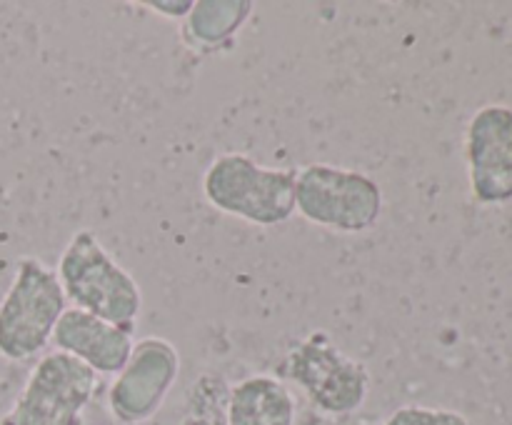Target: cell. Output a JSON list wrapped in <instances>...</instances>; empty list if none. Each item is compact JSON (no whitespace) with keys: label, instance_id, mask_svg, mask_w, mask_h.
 I'll return each mask as SVG.
<instances>
[{"label":"cell","instance_id":"1","mask_svg":"<svg viewBox=\"0 0 512 425\" xmlns=\"http://www.w3.org/2000/svg\"><path fill=\"white\" fill-rule=\"evenodd\" d=\"M55 275L70 308L133 328L143 310L138 280L108 253L93 230H78L63 248Z\"/></svg>","mask_w":512,"mask_h":425},{"label":"cell","instance_id":"2","mask_svg":"<svg viewBox=\"0 0 512 425\" xmlns=\"http://www.w3.org/2000/svg\"><path fill=\"white\" fill-rule=\"evenodd\" d=\"M295 173L293 168H270L243 153H223L205 168L203 193L220 213L273 228L295 215Z\"/></svg>","mask_w":512,"mask_h":425},{"label":"cell","instance_id":"3","mask_svg":"<svg viewBox=\"0 0 512 425\" xmlns=\"http://www.w3.org/2000/svg\"><path fill=\"white\" fill-rule=\"evenodd\" d=\"M385 208L378 180L363 170L310 163L295 173V213L343 235L375 228Z\"/></svg>","mask_w":512,"mask_h":425},{"label":"cell","instance_id":"4","mask_svg":"<svg viewBox=\"0 0 512 425\" xmlns=\"http://www.w3.org/2000/svg\"><path fill=\"white\" fill-rule=\"evenodd\" d=\"M280 370L318 413L330 418L353 415L368 400L370 373L365 363L338 348L325 330L300 338L288 350Z\"/></svg>","mask_w":512,"mask_h":425},{"label":"cell","instance_id":"5","mask_svg":"<svg viewBox=\"0 0 512 425\" xmlns=\"http://www.w3.org/2000/svg\"><path fill=\"white\" fill-rule=\"evenodd\" d=\"M65 310L68 300L55 270L40 258H20L0 300V355L18 363L43 353Z\"/></svg>","mask_w":512,"mask_h":425},{"label":"cell","instance_id":"6","mask_svg":"<svg viewBox=\"0 0 512 425\" xmlns=\"http://www.w3.org/2000/svg\"><path fill=\"white\" fill-rule=\"evenodd\" d=\"M98 390V373L73 355L45 353L30 370L3 425H83Z\"/></svg>","mask_w":512,"mask_h":425},{"label":"cell","instance_id":"7","mask_svg":"<svg viewBox=\"0 0 512 425\" xmlns=\"http://www.w3.org/2000/svg\"><path fill=\"white\" fill-rule=\"evenodd\" d=\"M180 373V353L170 340L145 335L108 390V408L120 425H140L163 408Z\"/></svg>","mask_w":512,"mask_h":425},{"label":"cell","instance_id":"8","mask_svg":"<svg viewBox=\"0 0 512 425\" xmlns=\"http://www.w3.org/2000/svg\"><path fill=\"white\" fill-rule=\"evenodd\" d=\"M470 193L483 205L512 200V108L483 105L465 130Z\"/></svg>","mask_w":512,"mask_h":425},{"label":"cell","instance_id":"9","mask_svg":"<svg viewBox=\"0 0 512 425\" xmlns=\"http://www.w3.org/2000/svg\"><path fill=\"white\" fill-rule=\"evenodd\" d=\"M50 343L60 353L73 355L98 375H118L133 350V328L68 308L60 315Z\"/></svg>","mask_w":512,"mask_h":425},{"label":"cell","instance_id":"10","mask_svg":"<svg viewBox=\"0 0 512 425\" xmlns=\"http://www.w3.org/2000/svg\"><path fill=\"white\" fill-rule=\"evenodd\" d=\"M228 425H295V398L278 378L250 375L230 388Z\"/></svg>","mask_w":512,"mask_h":425},{"label":"cell","instance_id":"11","mask_svg":"<svg viewBox=\"0 0 512 425\" xmlns=\"http://www.w3.org/2000/svg\"><path fill=\"white\" fill-rule=\"evenodd\" d=\"M250 0H198L183 25V38L198 50H218L240 33L253 15Z\"/></svg>","mask_w":512,"mask_h":425},{"label":"cell","instance_id":"12","mask_svg":"<svg viewBox=\"0 0 512 425\" xmlns=\"http://www.w3.org/2000/svg\"><path fill=\"white\" fill-rule=\"evenodd\" d=\"M233 385L220 373H203L188 390L180 425H228Z\"/></svg>","mask_w":512,"mask_h":425},{"label":"cell","instance_id":"13","mask_svg":"<svg viewBox=\"0 0 512 425\" xmlns=\"http://www.w3.org/2000/svg\"><path fill=\"white\" fill-rule=\"evenodd\" d=\"M383 425H470V420L448 408L403 405V408L393 410Z\"/></svg>","mask_w":512,"mask_h":425},{"label":"cell","instance_id":"14","mask_svg":"<svg viewBox=\"0 0 512 425\" xmlns=\"http://www.w3.org/2000/svg\"><path fill=\"white\" fill-rule=\"evenodd\" d=\"M145 5L165 18H188V13L193 10V0H148Z\"/></svg>","mask_w":512,"mask_h":425},{"label":"cell","instance_id":"15","mask_svg":"<svg viewBox=\"0 0 512 425\" xmlns=\"http://www.w3.org/2000/svg\"><path fill=\"white\" fill-rule=\"evenodd\" d=\"M0 425H3V423H0Z\"/></svg>","mask_w":512,"mask_h":425}]
</instances>
